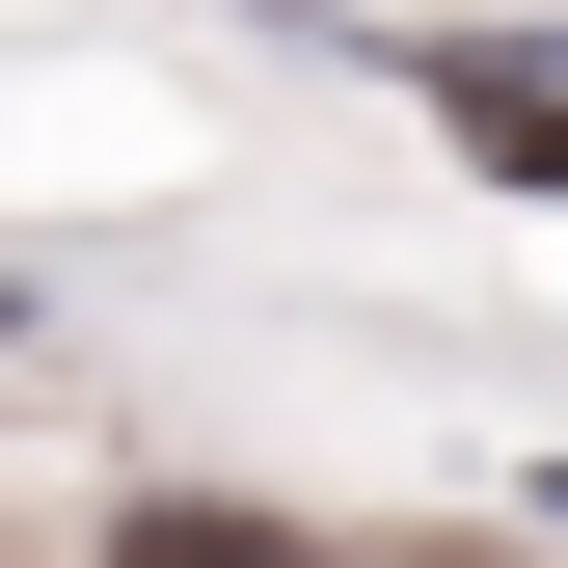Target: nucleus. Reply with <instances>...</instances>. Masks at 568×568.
<instances>
[{"instance_id":"f257e3e1","label":"nucleus","mask_w":568,"mask_h":568,"mask_svg":"<svg viewBox=\"0 0 568 568\" xmlns=\"http://www.w3.org/2000/svg\"><path fill=\"white\" fill-rule=\"evenodd\" d=\"M352 54H379L487 190H541V217H568V54H515V28H352Z\"/></svg>"},{"instance_id":"f03ea898","label":"nucleus","mask_w":568,"mask_h":568,"mask_svg":"<svg viewBox=\"0 0 568 568\" xmlns=\"http://www.w3.org/2000/svg\"><path fill=\"white\" fill-rule=\"evenodd\" d=\"M109 568H325V541H298V515H244V487H135Z\"/></svg>"}]
</instances>
